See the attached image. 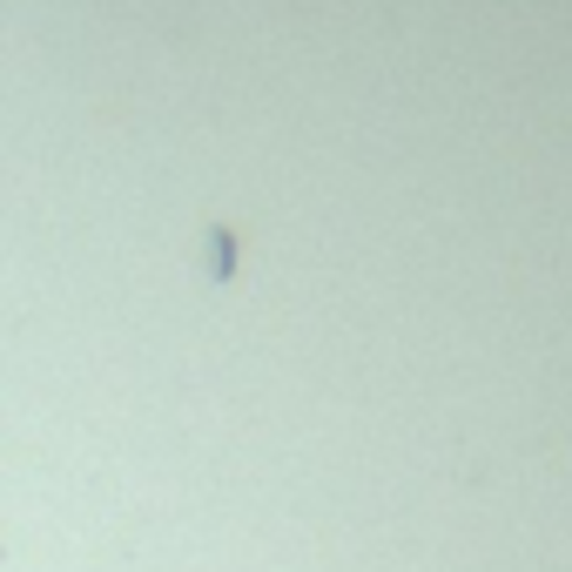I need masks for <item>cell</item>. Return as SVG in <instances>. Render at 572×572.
Here are the masks:
<instances>
[{
    "label": "cell",
    "instance_id": "cell-1",
    "mask_svg": "<svg viewBox=\"0 0 572 572\" xmlns=\"http://www.w3.org/2000/svg\"><path fill=\"white\" fill-rule=\"evenodd\" d=\"M202 270H209V283H229L236 277V236L229 229H209L202 236Z\"/></svg>",
    "mask_w": 572,
    "mask_h": 572
}]
</instances>
